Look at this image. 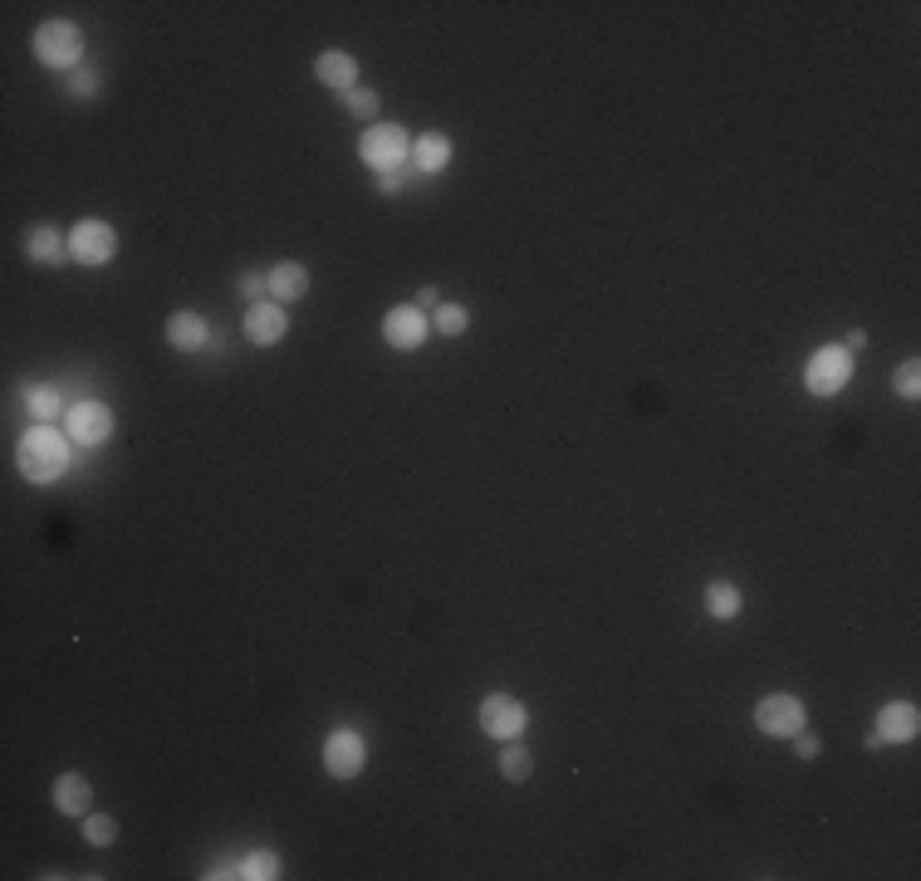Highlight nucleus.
Segmentation results:
<instances>
[{
	"mask_svg": "<svg viewBox=\"0 0 921 881\" xmlns=\"http://www.w3.org/2000/svg\"><path fill=\"white\" fill-rule=\"evenodd\" d=\"M809 725V705L794 696V691H775L755 705V730L770 740H794Z\"/></svg>",
	"mask_w": 921,
	"mask_h": 881,
	"instance_id": "obj_6",
	"label": "nucleus"
},
{
	"mask_svg": "<svg viewBox=\"0 0 921 881\" xmlns=\"http://www.w3.org/2000/svg\"><path fill=\"white\" fill-rule=\"evenodd\" d=\"M892 388H898V397H902V402H917V397H921V363H917V358H907V363H902V372H898V382H892Z\"/></svg>",
	"mask_w": 921,
	"mask_h": 881,
	"instance_id": "obj_27",
	"label": "nucleus"
},
{
	"mask_svg": "<svg viewBox=\"0 0 921 881\" xmlns=\"http://www.w3.org/2000/svg\"><path fill=\"white\" fill-rule=\"evenodd\" d=\"M921 735V711L912 701H888L878 711V725H873V735H868L863 744L868 750H888V744H912Z\"/></svg>",
	"mask_w": 921,
	"mask_h": 881,
	"instance_id": "obj_11",
	"label": "nucleus"
},
{
	"mask_svg": "<svg viewBox=\"0 0 921 881\" xmlns=\"http://www.w3.org/2000/svg\"><path fill=\"white\" fill-rule=\"evenodd\" d=\"M794 754H800V760H819V754H824V740L800 730V735H794Z\"/></svg>",
	"mask_w": 921,
	"mask_h": 881,
	"instance_id": "obj_29",
	"label": "nucleus"
},
{
	"mask_svg": "<svg viewBox=\"0 0 921 881\" xmlns=\"http://www.w3.org/2000/svg\"><path fill=\"white\" fill-rule=\"evenodd\" d=\"M55 809L65 813V818H89V809H94V784L84 774H59L55 779Z\"/></svg>",
	"mask_w": 921,
	"mask_h": 881,
	"instance_id": "obj_18",
	"label": "nucleus"
},
{
	"mask_svg": "<svg viewBox=\"0 0 921 881\" xmlns=\"http://www.w3.org/2000/svg\"><path fill=\"white\" fill-rule=\"evenodd\" d=\"M476 720H481V730L496 744H506V740H520L525 730H530V711H525L520 701L510 696V691H490V696L481 701V711H476Z\"/></svg>",
	"mask_w": 921,
	"mask_h": 881,
	"instance_id": "obj_7",
	"label": "nucleus"
},
{
	"mask_svg": "<svg viewBox=\"0 0 921 881\" xmlns=\"http://www.w3.org/2000/svg\"><path fill=\"white\" fill-rule=\"evenodd\" d=\"M25 417L40 421V427H55L59 417H69V402L59 397V388H49V382H30V388H25Z\"/></svg>",
	"mask_w": 921,
	"mask_h": 881,
	"instance_id": "obj_19",
	"label": "nucleus"
},
{
	"mask_svg": "<svg viewBox=\"0 0 921 881\" xmlns=\"http://www.w3.org/2000/svg\"><path fill=\"white\" fill-rule=\"evenodd\" d=\"M314 79L343 98L349 89H359V59H353L349 49H324V55L314 59Z\"/></svg>",
	"mask_w": 921,
	"mask_h": 881,
	"instance_id": "obj_14",
	"label": "nucleus"
},
{
	"mask_svg": "<svg viewBox=\"0 0 921 881\" xmlns=\"http://www.w3.org/2000/svg\"><path fill=\"white\" fill-rule=\"evenodd\" d=\"M30 49L45 69H59V74H74L84 65V30L74 20H45L40 30L30 35Z\"/></svg>",
	"mask_w": 921,
	"mask_h": 881,
	"instance_id": "obj_3",
	"label": "nucleus"
},
{
	"mask_svg": "<svg viewBox=\"0 0 921 881\" xmlns=\"http://www.w3.org/2000/svg\"><path fill=\"white\" fill-rule=\"evenodd\" d=\"M25 260H35V265H65L69 255V235L55 226V221H35L30 231H25Z\"/></svg>",
	"mask_w": 921,
	"mask_h": 881,
	"instance_id": "obj_13",
	"label": "nucleus"
},
{
	"mask_svg": "<svg viewBox=\"0 0 921 881\" xmlns=\"http://www.w3.org/2000/svg\"><path fill=\"white\" fill-rule=\"evenodd\" d=\"M402 186H408V177H402V172H388V177H378V196H402Z\"/></svg>",
	"mask_w": 921,
	"mask_h": 881,
	"instance_id": "obj_30",
	"label": "nucleus"
},
{
	"mask_svg": "<svg viewBox=\"0 0 921 881\" xmlns=\"http://www.w3.org/2000/svg\"><path fill=\"white\" fill-rule=\"evenodd\" d=\"M359 157L378 172V177L402 172L412 163V133L402 128V123H368L363 138H359Z\"/></svg>",
	"mask_w": 921,
	"mask_h": 881,
	"instance_id": "obj_2",
	"label": "nucleus"
},
{
	"mask_svg": "<svg viewBox=\"0 0 921 881\" xmlns=\"http://www.w3.org/2000/svg\"><path fill=\"white\" fill-rule=\"evenodd\" d=\"M363 764H368V744H363L359 730H353V725L329 730V740H324V774L339 779V784H349V779L363 774Z\"/></svg>",
	"mask_w": 921,
	"mask_h": 881,
	"instance_id": "obj_8",
	"label": "nucleus"
},
{
	"mask_svg": "<svg viewBox=\"0 0 921 881\" xmlns=\"http://www.w3.org/2000/svg\"><path fill=\"white\" fill-rule=\"evenodd\" d=\"M84 842H89V848H114V842H118V823L108 813H89V818H84Z\"/></svg>",
	"mask_w": 921,
	"mask_h": 881,
	"instance_id": "obj_24",
	"label": "nucleus"
},
{
	"mask_svg": "<svg viewBox=\"0 0 921 881\" xmlns=\"http://www.w3.org/2000/svg\"><path fill=\"white\" fill-rule=\"evenodd\" d=\"M241 877H251V881H275L280 877V858L270 848H255L251 858L241 862Z\"/></svg>",
	"mask_w": 921,
	"mask_h": 881,
	"instance_id": "obj_25",
	"label": "nucleus"
},
{
	"mask_svg": "<svg viewBox=\"0 0 921 881\" xmlns=\"http://www.w3.org/2000/svg\"><path fill=\"white\" fill-rule=\"evenodd\" d=\"M241 294H245V300H251V304L270 300V284H265V275H261V270H251V275L241 280Z\"/></svg>",
	"mask_w": 921,
	"mask_h": 881,
	"instance_id": "obj_28",
	"label": "nucleus"
},
{
	"mask_svg": "<svg viewBox=\"0 0 921 881\" xmlns=\"http://www.w3.org/2000/svg\"><path fill=\"white\" fill-rule=\"evenodd\" d=\"M69 255H74V265H108V260L118 255V231L108 226L104 216H84V221H74L69 226Z\"/></svg>",
	"mask_w": 921,
	"mask_h": 881,
	"instance_id": "obj_5",
	"label": "nucleus"
},
{
	"mask_svg": "<svg viewBox=\"0 0 921 881\" xmlns=\"http://www.w3.org/2000/svg\"><path fill=\"white\" fill-rule=\"evenodd\" d=\"M69 441L74 446H89V451H98V446H108L114 441V431H118V417H114V407L108 402H74L69 407Z\"/></svg>",
	"mask_w": 921,
	"mask_h": 881,
	"instance_id": "obj_9",
	"label": "nucleus"
},
{
	"mask_svg": "<svg viewBox=\"0 0 921 881\" xmlns=\"http://www.w3.org/2000/svg\"><path fill=\"white\" fill-rule=\"evenodd\" d=\"M451 153H457V143L447 138V133H422V138H412V167L422 172V177H437V172L451 167Z\"/></svg>",
	"mask_w": 921,
	"mask_h": 881,
	"instance_id": "obj_17",
	"label": "nucleus"
},
{
	"mask_svg": "<svg viewBox=\"0 0 921 881\" xmlns=\"http://www.w3.org/2000/svg\"><path fill=\"white\" fill-rule=\"evenodd\" d=\"M853 382V353L843 343H824L804 363V392L809 397H839Z\"/></svg>",
	"mask_w": 921,
	"mask_h": 881,
	"instance_id": "obj_4",
	"label": "nucleus"
},
{
	"mask_svg": "<svg viewBox=\"0 0 921 881\" xmlns=\"http://www.w3.org/2000/svg\"><path fill=\"white\" fill-rule=\"evenodd\" d=\"M98 89H104V74H98L94 65H79L74 74H65V94H69V98H79V104L98 98Z\"/></svg>",
	"mask_w": 921,
	"mask_h": 881,
	"instance_id": "obj_23",
	"label": "nucleus"
},
{
	"mask_svg": "<svg viewBox=\"0 0 921 881\" xmlns=\"http://www.w3.org/2000/svg\"><path fill=\"white\" fill-rule=\"evenodd\" d=\"M167 343L177 353H202L206 343H212V324H206L196 309H177V314L167 319Z\"/></svg>",
	"mask_w": 921,
	"mask_h": 881,
	"instance_id": "obj_16",
	"label": "nucleus"
},
{
	"mask_svg": "<svg viewBox=\"0 0 921 881\" xmlns=\"http://www.w3.org/2000/svg\"><path fill=\"white\" fill-rule=\"evenodd\" d=\"M863 343H868V333H863V329H853V333H849V343H843V349H849V353H858V349H863Z\"/></svg>",
	"mask_w": 921,
	"mask_h": 881,
	"instance_id": "obj_32",
	"label": "nucleus"
},
{
	"mask_svg": "<svg viewBox=\"0 0 921 881\" xmlns=\"http://www.w3.org/2000/svg\"><path fill=\"white\" fill-rule=\"evenodd\" d=\"M265 284H270V300L275 304H294L310 294V270H304L300 260H275V265L265 270Z\"/></svg>",
	"mask_w": 921,
	"mask_h": 881,
	"instance_id": "obj_15",
	"label": "nucleus"
},
{
	"mask_svg": "<svg viewBox=\"0 0 921 881\" xmlns=\"http://www.w3.org/2000/svg\"><path fill=\"white\" fill-rule=\"evenodd\" d=\"M432 339V314L417 304H392L383 314V343L398 353H417L422 343Z\"/></svg>",
	"mask_w": 921,
	"mask_h": 881,
	"instance_id": "obj_10",
	"label": "nucleus"
},
{
	"mask_svg": "<svg viewBox=\"0 0 921 881\" xmlns=\"http://www.w3.org/2000/svg\"><path fill=\"white\" fill-rule=\"evenodd\" d=\"M412 304H417V309H427V314H432V309L441 304V294L432 290V284H422V290H417V300H412Z\"/></svg>",
	"mask_w": 921,
	"mask_h": 881,
	"instance_id": "obj_31",
	"label": "nucleus"
},
{
	"mask_svg": "<svg viewBox=\"0 0 921 881\" xmlns=\"http://www.w3.org/2000/svg\"><path fill=\"white\" fill-rule=\"evenodd\" d=\"M706 613L716 617V623H731V617H741V607H745V593L735 588V583L726 578H716V583H706Z\"/></svg>",
	"mask_w": 921,
	"mask_h": 881,
	"instance_id": "obj_20",
	"label": "nucleus"
},
{
	"mask_svg": "<svg viewBox=\"0 0 921 881\" xmlns=\"http://www.w3.org/2000/svg\"><path fill=\"white\" fill-rule=\"evenodd\" d=\"M16 470L30 480V486H55V480L69 470V437L59 427L30 421L20 446H16Z\"/></svg>",
	"mask_w": 921,
	"mask_h": 881,
	"instance_id": "obj_1",
	"label": "nucleus"
},
{
	"mask_svg": "<svg viewBox=\"0 0 921 881\" xmlns=\"http://www.w3.org/2000/svg\"><path fill=\"white\" fill-rule=\"evenodd\" d=\"M343 108H349L359 123H378V94L373 89H349L343 94Z\"/></svg>",
	"mask_w": 921,
	"mask_h": 881,
	"instance_id": "obj_26",
	"label": "nucleus"
},
{
	"mask_svg": "<svg viewBox=\"0 0 921 881\" xmlns=\"http://www.w3.org/2000/svg\"><path fill=\"white\" fill-rule=\"evenodd\" d=\"M500 779H510V784H525V779L535 774V760H530V750H520L515 740H506V750H500Z\"/></svg>",
	"mask_w": 921,
	"mask_h": 881,
	"instance_id": "obj_22",
	"label": "nucleus"
},
{
	"mask_svg": "<svg viewBox=\"0 0 921 881\" xmlns=\"http://www.w3.org/2000/svg\"><path fill=\"white\" fill-rule=\"evenodd\" d=\"M466 329H471V309L466 304H437L432 309V333H441V339H461Z\"/></svg>",
	"mask_w": 921,
	"mask_h": 881,
	"instance_id": "obj_21",
	"label": "nucleus"
},
{
	"mask_svg": "<svg viewBox=\"0 0 921 881\" xmlns=\"http://www.w3.org/2000/svg\"><path fill=\"white\" fill-rule=\"evenodd\" d=\"M241 329H245V343H251V349H275V343L290 333V314H285V304H275V300L245 304Z\"/></svg>",
	"mask_w": 921,
	"mask_h": 881,
	"instance_id": "obj_12",
	"label": "nucleus"
}]
</instances>
